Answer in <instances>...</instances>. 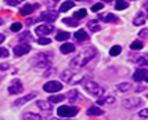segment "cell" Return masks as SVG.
I'll list each match as a JSON object with an SVG mask.
<instances>
[{
	"label": "cell",
	"instance_id": "1",
	"mask_svg": "<svg viewBox=\"0 0 148 120\" xmlns=\"http://www.w3.org/2000/svg\"><path fill=\"white\" fill-rule=\"evenodd\" d=\"M96 55H97L96 48L94 47H87L83 51H80L76 57L71 61V68H83L84 65H87Z\"/></svg>",
	"mask_w": 148,
	"mask_h": 120
},
{
	"label": "cell",
	"instance_id": "2",
	"mask_svg": "<svg viewBox=\"0 0 148 120\" xmlns=\"http://www.w3.org/2000/svg\"><path fill=\"white\" fill-rule=\"evenodd\" d=\"M89 77V75L83 72V70H75V68L65 70L61 73V79L68 84H79V83L84 82V79Z\"/></svg>",
	"mask_w": 148,
	"mask_h": 120
},
{
	"label": "cell",
	"instance_id": "3",
	"mask_svg": "<svg viewBox=\"0 0 148 120\" xmlns=\"http://www.w3.org/2000/svg\"><path fill=\"white\" fill-rule=\"evenodd\" d=\"M32 63L35 68H49L50 63H51V54H50V52L38 54L36 57L33 58Z\"/></svg>",
	"mask_w": 148,
	"mask_h": 120
},
{
	"label": "cell",
	"instance_id": "4",
	"mask_svg": "<svg viewBox=\"0 0 148 120\" xmlns=\"http://www.w3.org/2000/svg\"><path fill=\"white\" fill-rule=\"evenodd\" d=\"M84 90L89 93L90 95L93 97H101L104 94V89L100 86V84H97L96 82H91V80H87V82H84Z\"/></svg>",
	"mask_w": 148,
	"mask_h": 120
},
{
	"label": "cell",
	"instance_id": "5",
	"mask_svg": "<svg viewBox=\"0 0 148 120\" xmlns=\"http://www.w3.org/2000/svg\"><path fill=\"white\" fill-rule=\"evenodd\" d=\"M77 112H79V109L76 106H69V105H64L57 109V113L60 117H73L77 115Z\"/></svg>",
	"mask_w": 148,
	"mask_h": 120
},
{
	"label": "cell",
	"instance_id": "6",
	"mask_svg": "<svg viewBox=\"0 0 148 120\" xmlns=\"http://www.w3.org/2000/svg\"><path fill=\"white\" fill-rule=\"evenodd\" d=\"M122 105L126 109H136V108L143 105V100H140V98H126L122 101Z\"/></svg>",
	"mask_w": 148,
	"mask_h": 120
},
{
	"label": "cell",
	"instance_id": "7",
	"mask_svg": "<svg viewBox=\"0 0 148 120\" xmlns=\"http://www.w3.org/2000/svg\"><path fill=\"white\" fill-rule=\"evenodd\" d=\"M61 89H62V84L60 82H56V80L47 82L45 86H43V90L47 91V93H58Z\"/></svg>",
	"mask_w": 148,
	"mask_h": 120
},
{
	"label": "cell",
	"instance_id": "8",
	"mask_svg": "<svg viewBox=\"0 0 148 120\" xmlns=\"http://www.w3.org/2000/svg\"><path fill=\"white\" fill-rule=\"evenodd\" d=\"M22 90H24L22 83H21V80H18V79H14L13 82L10 83V86H8V93H10V94H19Z\"/></svg>",
	"mask_w": 148,
	"mask_h": 120
},
{
	"label": "cell",
	"instance_id": "9",
	"mask_svg": "<svg viewBox=\"0 0 148 120\" xmlns=\"http://www.w3.org/2000/svg\"><path fill=\"white\" fill-rule=\"evenodd\" d=\"M53 29H54V26H53L51 24H43V25L36 26V29H35V32H36L38 35H40V36H46V35L51 33Z\"/></svg>",
	"mask_w": 148,
	"mask_h": 120
},
{
	"label": "cell",
	"instance_id": "10",
	"mask_svg": "<svg viewBox=\"0 0 148 120\" xmlns=\"http://www.w3.org/2000/svg\"><path fill=\"white\" fill-rule=\"evenodd\" d=\"M31 51V46L29 44H18L14 47V54L17 57H21V55H25Z\"/></svg>",
	"mask_w": 148,
	"mask_h": 120
},
{
	"label": "cell",
	"instance_id": "11",
	"mask_svg": "<svg viewBox=\"0 0 148 120\" xmlns=\"http://www.w3.org/2000/svg\"><path fill=\"white\" fill-rule=\"evenodd\" d=\"M40 18L47 21V22H54L58 18V11H45L40 14Z\"/></svg>",
	"mask_w": 148,
	"mask_h": 120
},
{
	"label": "cell",
	"instance_id": "12",
	"mask_svg": "<svg viewBox=\"0 0 148 120\" xmlns=\"http://www.w3.org/2000/svg\"><path fill=\"white\" fill-rule=\"evenodd\" d=\"M38 4H26V6H24L22 7V8H21V10H19V14H21V15H29V14H32L33 13V10H35V8H38Z\"/></svg>",
	"mask_w": 148,
	"mask_h": 120
},
{
	"label": "cell",
	"instance_id": "13",
	"mask_svg": "<svg viewBox=\"0 0 148 120\" xmlns=\"http://www.w3.org/2000/svg\"><path fill=\"white\" fill-rule=\"evenodd\" d=\"M68 100H69V102H71V104H75L76 101H82V100H83V97L79 94V91H76V90H72L71 93H69V95H68Z\"/></svg>",
	"mask_w": 148,
	"mask_h": 120
},
{
	"label": "cell",
	"instance_id": "14",
	"mask_svg": "<svg viewBox=\"0 0 148 120\" xmlns=\"http://www.w3.org/2000/svg\"><path fill=\"white\" fill-rule=\"evenodd\" d=\"M35 97H36V94H35V93H31V94H28V95H25V97H22V98L17 100V101L14 102V105H15V106L24 105V104H26L28 101H31V100H32V98H35Z\"/></svg>",
	"mask_w": 148,
	"mask_h": 120
},
{
	"label": "cell",
	"instance_id": "15",
	"mask_svg": "<svg viewBox=\"0 0 148 120\" xmlns=\"http://www.w3.org/2000/svg\"><path fill=\"white\" fill-rule=\"evenodd\" d=\"M145 76H147V70L144 69V68H140V69H137L134 72L133 79H134L136 82H141L143 79H145Z\"/></svg>",
	"mask_w": 148,
	"mask_h": 120
},
{
	"label": "cell",
	"instance_id": "16",
	"mask_svg": "<svg viewBox=\"0 0 148 120\" xmlns=\"http://www.w3.org/2000/svg\"><path fill=\"white\" fill-rule=\"evenodd\" d=\"M36 105H38L42 110H51V102L50 101H42V100H39L36 102Z\"/></svg>",
	"mask_w": 148,
	"mask_h": 120
},
{
	"label": "cell",
	"instance_id": "17",
	"mask_svg": "<svg viewBox=\"0 0 148 120\" xmlns=\"http://www.w3.org/2000/svg\"><path fill=\"white\" fill-rule=\"evenodd\" d=\"M22 119L24 120H42V116L38 113H32V112H26L22 115Z\"/></svg>",
	"mask_w": 148,
	"mask_h": 120
},
{
	"label": "cell",
	"instance_id": "18",
	"mask_svg": "<svg viewBox=\"0 0 148 120\" xmlns=\"http://www.w3.org/2000/svg\"><path fill=\"white\" fill-rule=\"evenodd\" d=\"M103 113L104 112L98 106H90L87 109V115H89V116H101Z\"/></svg>",
	"mask_w": 148,
	"mask_h": 120
},
{
	"label": "cell",
	"instance_id": "19",
	"mask_svg": "<svg viewBox=\"0 0 148 120\" xmlns=\"http://www.w3.org/2000/svg\"><path fill=\"white\" fill-rule=\"evenodd\" d=\"M114 102H115V97H114V95L105 97V98L98 97V100H97V104H98V105H103V104H114Z\"/></svg>",
	"mask_w": 148,
	"mask_h": 120
},
{
	"label": "cell",
	"instance_id": "20",
	"mask_svg": "<svg viewBox=\"0 0 148 120\" xmlns=\"http://www.w3.org/2000/svg\"><path fill=\"white\" fill-rule=\"evenodd\" d=\"M61 52H64V54H68V52H73L75 51V46L72 44V43H65V44L61 46Z\"/></svg>",
	"mask_w": 148,
	"mask_h": 120
},
{
	"label": "cell",
	"instance_id": "21",
	"mask_svg": "<svg viewBox=\"0 0 148 120\" xmlns=\"http://www.w3.org/2000/svg\"><path fill=\"white\" fill-rule=\"evenodd\" d=\"M116 89H118L119 93H126V91H129V90L133 89V87H132V84H130V83H121V84H118V86H116Z\"/></svg>",
	"mask_w": 148,
	"mask_h": 120
},
{
	"label": "cell",
	"instance_id": "22",
	"mask_svg": "<svg viewBox=\"0 0 148 120\" xmlns=\"http://www.w3.org/2000/svg\"><path fill=\"white\" fill-rule=\"evenodd\" d=\"M75 39L79 40V42L86 40V39H87V33H86V31H84V29H79V31L75 33Z\"/></svg>",
	"mask_w": 148,
	"mask_h": 120
},
{
	"label": "cell",
	"instance_id": "23",
	"mask_svg": "<svg viewBox=\"0 0 148 120\" xmlns=\"http://www.w3.org/2000/svg\"><path fill=\"white\" fill-rule=\"evenodd\" d=\"M73 6H75V4H73V1H71V0H69V1H65V3H62V4H61V7H60V11H61V13H65V11L71 10Z\"/></svg>",
	"mask_w": 148,
	"mask_h": 120
},
{
	"label": "cell",
	"instance_id": "24",
	"mask_svg": "<svg viewBox=\"0 0 148 120\" xmlns=\"http://www.w3.org/2000/svg\"><path fill=\"white\" fill-rule=\"evenodd\" d=\"M134 61H136L137 63H138V65H143V66H145V65H148V54L137 57V58L134 59Z\"/></svg>",
	"mask_w": 148,
	"mask_h": 120
},
{
	"label": "cell",
	"instance_id": "25",
	"mask_svg": "<svg viewBox=\"0 0 148 120\" xmlns=\"http://www.w3.org/2000/svg\"><path fill=\"white\" fill-rule=\"evenodd\" d=\"M87 26H89V29H90L91 32H98L101 29L97 21H89V22H87Z\"/></svg>",
	"mask_w": 148,
	"mask_h": 120
},
{
	"label": "cell",
	"instance_id": "26",
	"mask_svg": "<svg viewBox=\"0 0 148 120\" xmlns=\"http://www.w3.org/2000/svg\"><path fill=\"white\" fill-rule=\"evenodd\" d=\"M129 4H127V1H125V0H118L115 4V8L118 11H121V10H125V8H127Z\"/></svg>",
	"mask_w": 148,
	"mask_h": 120
},
{
	"label": "cell",
	"instance_id": "27",
	"mask_svg": "<svg viewBox=\"0 0 148 120\" xmlns=\"http://www.w3.org/2000/svg\"><path fill=\"white\" fill-rule=\"evenodd\" d=\"M133 24H134L136 26H140V25H143V24H145V17H144V15L140 13V14H138V15H137V17L134 18Z\"/></svg>",
	"mask_w": 148,
	"mask_h": 120
},
{
	"label": "cell",
	"instance_id": "28",
	"mask_svg": "<svg viewBox=\"0 0 148 120\" xmlns=\"http://www.w3.org/2000/svg\"><path fill=\"white\" fill-rule=\"evenodd\" d=\"M56 39H57L58 42H65V40L69 39V33H68V32H58Z\"/></svg>",
	"mask_w": 148,
	"mask_h": 120
},
{
	"label": "cell",
	"instance_id": "29",
	"mask_svg": "<svg viewBox=\"0 0 148 120\" xmlns=\"http://www.w3.org/2000/svg\"><path fill=\"white\" fill-rule=\"evenodd\" d=\"M121 51H122V47H121V46H114V47H111L110 55L116 57V55H119V54H121Z\"/></svg>",
	"mask_w": 148,
	"mask_h": 120
},
{
	"label": "cell",
	"instance_id": "30",
	"mask_svg": "<svg viewBox=\"0 0 148 120\" xmlns=\"http://www.w3.org/2000/svg\"><path fill=\"white\" fill-rule=\"evenodd\" d=\"M32 40H33V38L29 32H25V33H22L19 36V42H32Z\"/></svg>",
	"mask_w": 148,
	"mask_h": 120
},
{
	"label": "cell",
	"instance_id": "31",
	"mask_svg": "<svg viewBox=\"0 0 148 120\" xmlns=\"http://www.w3.org/2000/svg\"><path fill=\"white\" fill-rule=\"evenodd\" d=\"M62 100H65L64 95H51V97L49 98V101L51 102V104H58V102H61Z\"/></svg>",
	"mask_w": 148,
	"mask_h": 120
},
{
	"label": "cell",
	"instance_id": "32",
	"mask_svg": "<svg viewBox=\"0 0 148 120\" xmlns=\"http://www.w3.org/2000/svg\"><path fill=\"white\" fill-rule=\"evenodd\" d=\"M86 15H87V10H84V8H80V10L75 11V18H76V19L84 18Z\"/></svg>",
	"mask_w": 148,
	"mask_h": 120
},
{
	"label": "cell",
	"instance_id": "33",
	"mask_svg": "<svg viewBox=\"0 0 148 120\" xmlns=\"http://www.w3.org/2000/svg\"><path fill=\"white\" fill-rule=\"evenodd\" d=\"M143 46L144 44H143L141 40H134V42L130 44V48H132V50H140V48H143Z\"/></svg>",
	"mask_w": 148,
	"mask_h": 120
},
{
	"label": "cell",
	"instance_id": "34",
	"mask_svg": "<svg viewBox=\"0 0 148 120\" xmlns=\"http://www.w3.org/2000/svg\"><path fill=\"white\" fill-rule=\"evenodd\" d=\"M62 22H64V24H66L68 26H72V28H75V26L79 25V22H76L75 19H72V18H65Z\"/></svg>",
	"mask_w": 148,
	"mask_h": 120
},
{
	"label": "cell",
	"instance_id": "35",
	"mask_svg": "<svg viewBox=\"0 0 148 120\" xmlns=\"http://www.w3.org/2000/svg\"><path fill=\"white\" fill-rule=\"evenodd\" d=\"M104 19H105L107 22H118V21H119V19L116 18L114 14H108V15H105V17H104Z\"/></svg>",
	"mask_w": 148,
	"mask_h": 120
},
{
	"label": "cell",
	"instance_id": "36",
	"mask_svg": "<svg viewBox=\"0 0 148 120\" xmlns=\"http://www.w3.org/2000/svg\"><path fill=\"white\" fill-rule=\"evenodd\" d=\"M22 1H25V0H6V3L8 6H18Z\"/></svg>",
	"mask_w": 148,
	"mask_h": 120
},
{
	"label": "cell",
	"instance_id": "37",
	"mask_svg": "<svg viewBox=\"0 0 148 120\" xmlns=\"http://www.w3.org/2000/svg\"><path fill=\"white\" fill-rule=\"evenodd\" d=\"M21 29H22L21 22H15V24H13V25H11V31H13V32H19Z\"/></svg>",
	"mask_w": 148,
	"mask_h": 120
},
{
	"label": "cell",
	"instance_id": "38",
	"mask_svg": "<svg viewBox=\"0 0 148 120\" xmlns=\"http://www.w3.org/2000/svg\"><path fill=\"white\" fill-rule=\"evenodd\" d=\"M38 43L39 44H42V46H46V44H50V43H51V40H50V39H47V38H40L38 40Z\"/></svg>",
	"mask_w": 148,
	"mask_h": 120
},
{
	"label": "cell",
	"instance_id": "39",
	"mask_svg": "<svg viewBox=\"0 0 148 120\" xmlns=\"http://www.w3.org/2000/svg\"><path fill=\"white\" fill-rule=\"evenodd\" d=\"M103 7H104L103 3H97V4H94V6L91 7V11H94V13H97V11L103 10Z\"/></svg>",
	"mask_w": 148,
	"mask_h": 120
},
{
	"label": "cell",
	"instance_id": "40",
	"mask_svg": "<svg viewBox=\"0 0 148 120\" xmlns=\"http://www.w3.org/2000/svg\"><path fill=\"white\" fill-rule=\"evenodd\" d=\"M6 57H8V50L0 47V58H6Z\"/></svg>",
	"mask_w": 148,
	"mask_h": 120
},
{
	"label": "cell",
	"instance_id": "41",
	"mask_svg": "<svg viewBox=\"0 0 148 120\" xmlns=\"http://www.w3.org/2000/svg\"><path fill=\"white\" fill-rule=\"evenodd\" d=\"M140 116H141V117H148V109L147 108H144V109H143V110H140Z\"/></svg>",
	"mask_w": 148,
	"mask_h": 120
},
{
	"label": "cell",
	"instance_id": "42",
	"mask_svg": "<svg viewBox=\"0 0 148 120\" xmlns=\"http://www.w3.org/2000/svg\"><path fill=\"white\" fill-rule=\"evenodd\" d=\"M138 35H140V38H143V39L148 38V29H143V31L140 32V33H138Z\"/></svg>",
	"mask_w": 148,
	"mask_h": 120
},
{
	"label": "cell",
	"instance_id": "43",
	"mask_svg": "<svg viewBox=\"0 0 148 120\" xmlns=\"http://www.w3.org/2000/svg\"><path fill=\"white\" fill-rule=\"evenodd\" d=\"M8 68H10L8 63H0V70H7Z\"/></svg>",
	"mask_w": 148,
	"mask_h": 120
},
{
	"label": "cell",
	"instance_id": "44",
	"mask_svg": "<svg viewBox=\"0 0 148 120\" xmlns=\"http://www.w3.org/2000/svg\"><path fill=\"white\" fill-rule=\"evenodd\" d=\"M143 7H144V10H145V11L148 13V1H145V3H144V6H143Z\"/></svg>",
	"mask_w": 148,
	"mask_h": 120
},
{
	"label": "cell",
	"instance_id": "45",
	"mask_svg": "<svg viewBox=\"0 0 148 120\" xmlns=\"http://www.w3.org/2000/svg\"><path fill=\"white\" fill-rule=\"evenodd\" d=\"M3 40H4V35H3V33H0V44L3 43Z\"/></svg>",
	"mask_w": 148,
	"mask_h": 120
},
{
	"label": "cell",
	"instance_id": "46",
	"mask_svg": "<svg viewBox=\"0 0 148 120\" xmlns=\"http://www.w3.org/2000/svg\"><path fill=\"white\" fill-rule=\"evenodd\" d=\"M51 120H66V117H64V119H51Z\"/></svg>",
	"mask_w": 148,
	"mask_h": 120
},
{
	"label": "cell",
	"instance_id": "47",
	"mask_svg": "<svg viewBox=\"0 0 148 120\" xmlns=\"http://www.w3.org/2000/svg\"><path fill=\"white\" fill-rule=\"evenodd\" d=\"M145 82L148 83V76H145Z\"/></svg>",
	"mask_w": 148,
	"mask_h": 120
},
{
	"label": "cell",
	"instance_id": "48",
	"mask_svg": "<svg viewBox=\"0 0 148 120\" xmlns=\"http://www.w3.org/2000/svg\"><path fill=\"white\" fill-rule=\"evenodd\" d=\"M104 1H105V3H110L111 0H104Z\"/></svg>",
	"mask_w": 148,
	"mask_h": 120
},
{
	"label": "cell",
	"instance_id": "49",
	"mask_svg": "<svg viewBox=\"0 0 148 120\" xmlns=\"http://www.w3.org/2000/svg\"><path fill=\"white\" fill-rule=\"evenodd\" d=\"M1 24H3V21H1V18H0V25H1Z\"/></svg>",
	"mask_w": 148,
	"mask_h": 120
},
{
	"label": "cell",
	"instance_id": "50",
	"mask_svg": "<svg viewBox=\"0 0 148 120\" xmlns=\"http://www.w3.org/2000/svg\"><path fill=\"white\" fill-rule=\"evenodd\" d=\"M76 1H83V0H76Z\"/></svg>",
	"mask_w": 148,
	"mask_h": 120
},
{
	"label": "cell",
	"instance_id": "51",
	"mask_svg": "<svg viewBox=\"0 0 148 120\" xmlns=\"http://www.w3.org/2000/svg\"><path fill=\"white\" fill-rule=\"evenodd\" d=\"M53 1H58V0H53Z\"/></svg>",
	"mask_w": 148,
	"mask_h": 120
}]
</instances>
